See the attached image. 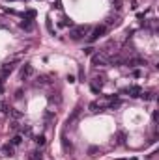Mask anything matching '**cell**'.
<instances>
[{
	"label": "cell",
	"instance_id": "obj_1",
	"mask_svg": "<svg viewBox=\"0 0 159 160\" xmlns=\"http://www.w3.org/2000/svg\"><path fill=\"white\" fill-rule=\"evenodd\" d=\"M105 34H107V24H99V26H96V28H94V32L88 35V41L94 43V41H98L99 37H103Z\"/></svg>",
	"mask_w": 159,
	"mask_h": 160
},
{
	"label": "cell",
	"instance_id": "obj_2",
	"mask_svg": "<svg viewBox=\"0 0 159 160\" xmlns=\"http://www.w3.org/2000/svg\"><path fill=\"white\" fill-rule=\"evenodd\" d=\"M86 34H88V26L82 24V26H75V28H71V32H69V37L77 41V39H82Z\"/></svg>",
	"mask_w": 159,
	"mask_h": 160
},
{
	"label": "cell",
	"instance_id": "obj_3",
	"mask_svg": "<svg viewBox=\"0 0 159 160\" xmlns=\"http://www.w3.org/2000/svg\"><path fill=\"white\" fill-rule=\"evenodd\" d=\"M107 63H109V58L105 54H96L92 58V65H94V67H105Z\"/></svg>",
	"mask_w": 159,
	"mask_h": 160
},
{
	"label": "cell",
	"instance_id": "obj_4",
	"mask_svg": "<svg viewBox=\"0 0 159 160\" xmlns=\"http://www.w3.org/2000/svg\"><path fill=\"white\" fill-rule=\"evenodd\" d=\"M15 61H10V63H4L2 67H0V78H6L10 73H13V69H15Z\"/></svg>",
	"mask_w": 159,
	"mask_h": 160
},
{
	"label": "cell",
	"instance_id": "obj_5",
	"mask_svg": "<svg viewBox=\"0 0 159 160\" xmlns=\"http://www.w3.org/2000/svg\"><path fill=\"white\" fill-rule=\"evenodd\" d=\"M30 77H34V67L26 63V65H23V69H21V78L26 80V78H30Z\"/></svg>",
	"mask_w": 159,
	"mask_h": 160
},
{
	"label": "cell",
	"instance_id": "obj_6",
	"mask_svg": "<svg viewBox=\"0 0 159 160\" xmlns=\"http://www.w3.org/2000/svg\"><path fill=\"white\" fill-rule=\"evenodd\" d=\"M127 93H129V97L137 99V97L142 95V88H140V86H129V88H127Z\"/></svg>",
	"mask_w": 159,
	"mask_h": 160
},
{
	"label": "cell",
	"instance_id": "obj_7",
	"mask_svg": "<svg viewBox=\"0 0 159 160\" xmlns=\"http://www.w3.org/2000/svg\"><path fill=\"white\" fill-rule=\"evenodd\" d=\"M123 63H127L129 67H135V65H146V60H142V58H129V60L123 61Z\"/></svg>",
	"mask_w": 159,
	"mask_h": 160
},
{
	"label": "cell",
	"instance_id": "obj_8",
	"mask_svg": "<svg viewBox=\"0 0 159 160\" xmlns=\"http://www.w3.org/2000/svg\"><path fill=\"white\" fill-rule=\"evenodd\" d=\"M28 158L30 160H43V154H41V151H30V153H28Z\"/></svg>",
	"mask_w": 159,
	"mask_h": 160
},
{
	"label": "cell",
	"instance_id": "obj_9",
	"mask_svg": "<svg viewBox=\"0 0 159 160\" xmlns=\"http://www.w3.org/2000/svg\"><path fill=\"white\" fill-rule=\"evenodd\" d=\"M0 151H2V154H6V157H11V154H13V145L11 143H6Z\"/></svg>",
	"mask_w": 159,
	"mask_h": 160
},
{
	"label": "cell",
	"instance_id": "obj_10",
	"mask_svg": "<svg viewBox=\"0 0 159 160\" xmlns=\"http://www.w3.org/2000/svg\"><path fill=\"white\" fill-rule=\"evenodd\" d=\"M21 143H23V136H21V134H15L11 138V145H13V147H17V145H21Z\"/></svg>",
	"mask_w": 159,
	"mask_h": 160
},
{
	"label": "cell",
	"instance_id": "obj_11",
	"mask_svg": "<svg viewBox=\"0 0 159 160\" xmlns=\"http://www.w3.org/2000/svg\"><path fill=\"white\" fill-rule=\"evenodd\" d=\"M90 110H92V112H99V110H103V104L98 103V101H94V103L90 104Z\"/></svg>",
	"mask_w": 159,
	"mask_h": 160
},
{
	"label": "cell",
	"instance_id": "obj_12",
	"mask_svg": "<svg viewBox=\"0 0 159 160\" xmlns=\"http://www.w3.org/2000/svg\"><path fill=\"white\" fill-rule=\"evenodd\" d=\"M79 115H81V108H75V112L71 114V117H69V119H68V125H71V123H73V121H75V119H77V117H79Z\"/></svg>",
	"mask_w": 159,
	"mask_h": 160
},
{
	"label": "cell",
	"instance_id": "obj_13",
	"mask_svg": "<svg viewBox=\"0 0 159 160\" xmlns=\"http://www.w3.org/2000/svg\"><path fill=\"white\" fill-rule=\"evenodd\" d=\"M21 28H23V30H26V32H30V30H32V23H30L28 19H24L23 23H21Z\"/></svg>",
	"mask_w": 159,
	"mask_h": 160
},
{
	"label": "cell",
	"instance_id": "obj_14",
	"mask_svg": "<svg viewBox=\"0 0 159 160\" xmlns=\"http://www.w3.org/2000/svg\"><path fill=\"white\" fill-rule=\"evenodd\" d=\"M10 114H11V117L15 119V121H17V119H21V117H23V114H21V112H17V110H13V108H10Z\"/></svg>",
	"mask_w": 159,
	"mask_h": 160
},
{
	"label": "cell",
	"instance_id": "obj_15",
	"mask_svg": "<svg viewBox=\"0 0 159 160\" xmlns=\"http://www.w3.org/2000/svg\"><path fill=\"white\" fill-rule=\"evenodd\" d=\"M62 147H64V151L71 149V143H68V138H66V136H62Z\"/></svg>",
	"mask_w": 159,
	"mask_h": 160
},
{
	"label": "cell",
	"instance_id": "obj_16",
	"mask_svg": "<svg viewBox=\"0 0 159 160\" xmlns=\"http://www.w3.org/2000/svg\"><path fill=\"white\" fill-rule=\"evenodd\" d=\"M118 143H126V132L123 130L118 132Z\"/></svg>",
	"mask_w": 159,
	"mask_h": 160
},
{
	"label": "cell",
	"instance_id": "obj_17",
	"mask_svg": "<svg viewBox=\"0 0 159 160\" xmlns=\"http://www.w3.org/2000/svg\"><path fill=\"white\" fill-rule=\"evenodd\" d=\"M36 143L39 147H43V145H45V136H36Z\"/></svg>",
	"mask_w": 159,
	"mask_h": 160
},
{
	"label": "cell",
	"instance_id": "obj_18",
	"mask_svg": "<svg viewBox=\"0 0 159 160\" xmlns=\"http://www.w3.org/2000/svg\"><path fill=\"white\" fill-rule=\"evenodd\" d=\"M21 132H23L24 136H32V128H30V127H23V128H21Z\"/></svg>",
	"mask_w": 159,
	"mask_h": 160
},
{
	"label": "cell",
	"instance_id": "obj_19",
	"mask_svg": "<svg viewBox=\"0 0 159 160\" xmlns=\"http://www.w3.org/2000/svg\"><path fill=\"white\" fill-rule=\"evenodd\" d=\"M140 97H142L144 101H152V99H153V93H150V91L144 93V91H142V95H140Z\"/></svg>",
	"mask_w": 159,
	"mask_h": 160
},
{
	"label": "cell",
	"instance_id": "obj_20",
	"mask_svg": "<svg viewBox=\"0 0 159 160\" xmlns=\"http://www.w3.org/2000/svg\"><path fill=\"white\" fill-rule=\"evenodd\" d=\"M88 153H90V157H96V154L99 153V149L98 147H90V149H88Z\"/></svg>",
	"mask_w": 159,
	"mask_h": 160
},
{
	"label": "cell",
	"instance_id": "obj_21",
	"mask_svg": "<svg viewBox=\"0 0 159 160\" xmlns=\"http://www.w3.org/2000/svg\"><path fill=\"white\" fill-rule=\"evenodd\" d=\"M24 15H26V19H34V17H36V11H32V10H30V11H26Z\"/></svg>",
	"mask_w": 159,
	"mask_h": 160
},
{
	"label": "cell",
	"instance_id": "obj_22",
	"mask_svg": "<svg viewBox=\"0 0 159 160\" xmlns=\"http://www.w3.org/2000/svg\"><path fill=\"white\" fill-rule=\"evenodd\" d=\"M99 90H101V86H98V84H92V91H94V93H99Z\"/></svg>",
	"mask_w": 159,
	"mask_h": 160
},
{
	"label": "cell",
	"instance_id": "obj_23",
	"mask_svg": "<svg viewBox=\"0 0 159 160\" xmlns=\"http://www.w3.org/2000/svg\"><path fill=\"white\" fill-rule=\"evenodd\" d=\"M68 24H71V21H69V19H62L60 26H68Z\"/></svg>",
	"mask_w": 159,
	"mask_h": 160
},
{
	"label": "cell",
	"instance_id": "obj_24",
	"mask_svg": "<svg viewBox=\"0 0 159 160\" xmlns=\"http://www.w3.org/2000/svg\"><path fill=\"white\" fill-rule=\"evenodd\" d=\"M68 82H69V84H75L77 80H75V77H73V74H68Z\"/></svg>",
	"mask_w": 159,
	"mask_h": 160
},
{
	"label": "cell",
	"instance_id": "obj_25",
	"mask_svg": "<svg viewBox=\"0 0 159 160\" xmlns=\"http://www.w3.org/2000/svg\"><path fill=\"white\" fill-rule=\"evenodd\" d=\"M92 52H94V47H86L84 48V54H92Z\"/></svg>",
	"mask_w": 159,
	"mask_h": 160
},
{
	"label": "cell",
	"instance_id": "obj_26",
	"mask_svg": "<svg viewBox=\"0 0 159 160\" xmlns=\"http://www.w3.org/2000/svg\"><path fill=\"white\" fill-rule=\"evenodd\" d=\"M11 128H13V130H17V128H19V123L13 121V123H11Z\"/></svg>",
	"mask_w": 159,
	"mask_h": 160
},
{
	"label": "cell",
	"instance_id": "obj_27",
	"mask_svg": "<svg viewBox=\"0 0 159 160\" xmlns=\"http://www.w3.org/2000/svg\"><path fill=\"white\" fill-rule=\"evenodd\" d=\"M157 117H159V115H157V112H153V114H152V119H153V123H157Z\"/></svg>",
	"mask_w": 159,
	"mask_h": 160
},
{
	"label": "cell",
	"instance_id": "obj_28",
	"mask_svg": "<svg viewBox=\"0 0 159 160\" xmlns=\"http://www.w3.org/2000/svg\"><path fill=\"white\" fill-rule=\"evenodd\" d=\"M4 91V88H2V80H0V93H2Z\"/></svg>",
	"mask_w": 159,
	"mask_h": 160
}]
</instances>
